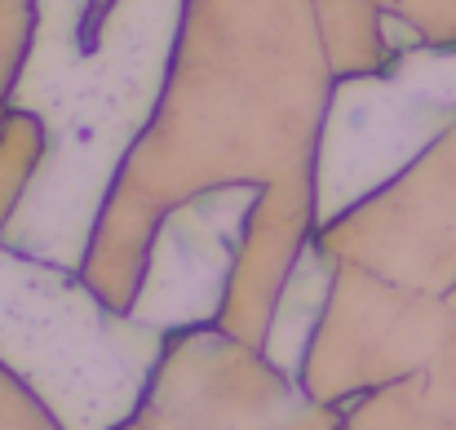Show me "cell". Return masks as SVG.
<instances>
[{
    "mask_svg": "<svg viewBox=\"0 0 456 430\" xmlns=\"http://www.w3.org/2000/svg\"><path fill=\"white\" fill-rule=\"evenodd\" d=\"M164 351L159 328L116 310L80 271L0 240V373L62 430H125Z\"/></svg>",
    "mask_w": 456,
    "mask_h": 430,
    "instance_id": "1",
    "label": "cell"
},
{
    "mask_svg": "<svg viewBox=\"0 0 456 430\" xmlns=\"http://www.w3.org/2000/svg\"><path fill=\"white\" fill-rule=\"evenodd\" d=\"M448 129H456V45L399 49L381 76L337 80L310 182L314 227L332 231L350 204L399 182Z\"/></svg>",
    "mask_w": 456,
    "mask_h": 430,
    "instance_id": "2",
    "label": "cell"
},
{
    "mask_svg": "<svg viewBox=\"0 0 456 430\" xmlns=\"http://www.w3.org/2000/svg\"><path fill=\"white\" fill-rule=\"evenodd\" d=\"M328 302H332V258L319 240H305L302 253H293L284 288L271 302V328L257 342V355L284 377L302 382L310 346L328 315Z\"/></svg>",
    "mask_w": 456,
    "mask_h": 430,
    "instance_id": "3",
    "label": "cell"
}]
</instances>
